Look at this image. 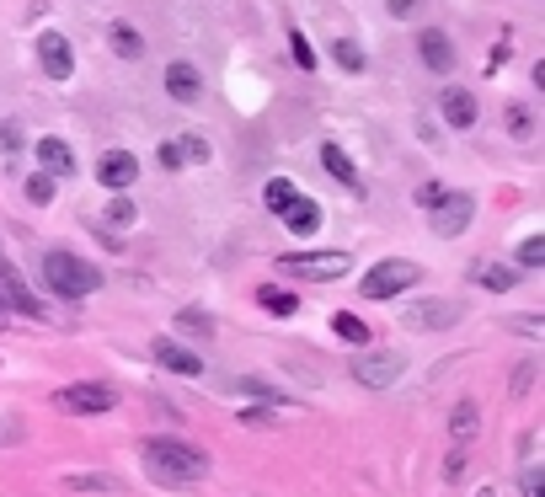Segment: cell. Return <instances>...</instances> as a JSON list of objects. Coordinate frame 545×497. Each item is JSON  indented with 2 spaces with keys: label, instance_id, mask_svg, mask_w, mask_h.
Instances as JSON below:
<instances>
[{
  "label": "cell",
  "instance_id": "22",
  "mask_svg": "<svg viewBox=\"0 0 545 497\" xmlns=\"http://www.w3.org/2000/svg\"><path fill=\"white\" fill-rule=\"evenodd\" d=\"M332 59H337L348 75H364V49H358L353 38H337V43H332Z\"/></svg>",
  "mask_w": 545,
  "mask_h": 497
},
{
  "label": "cell",
  "instance_id": "39",
  "mask_svg": "<svg viewBox=\"0 0 545 497\" xmlns=\"http://www.w3.org/2000/svg\"><path fill=\"white\" fill-rule=\"evenodd\" d=\"M524 497H540V471H529V476H524Z\"/></svg>",
  "mask_w": 545,
  "mask_h": 497
},
{
  "label": "cell",
  "instance_id": "23",
  "mask_svg": "<svg viewBox=\"0 0 545 497\" xmlns=\"http://www.w3.org/2000/svg\"><path fill=\"white\" fill-rule=\"evenodd\" d=\"M113 54H123V59H139V54H145V38H139L129 22H118V27H113Z\"/></svg>",
  "mask_w": 545,
  "mask_h": 497
},
{
  "label": "cell",
  "instance_id": "3",
  "mask_svg": "<svg viewBox=\"0 0 545 497\" xmlns=\"http://www.w3.org/2000/svg\"><path fill=\"white\" fill-rule=\"evenodd\" d=\"M417 278H423V268L417 262H407V257H385V262H375V268L364 273V294L369 300H396L401 289H412Z\"/></svg>",
  "mask_w": 545,
  "mask_h": 497
},
{
  "label": "cell",
  "instance_id": "10",
  "mask_svg": "<svg viewBox=\"0 0 545 497\" xmlns=\"http://www.w3.org/2000/svg\"><path fill=\"white\" fill-rule=\"evenodd\" d=\"M134 177H139V161H134L129 150H107V155H102V166H97V182H102V188L123 193Z\"/></svg>",
  "mask_w": 545,
  "mask_h": 497
},
{
  "label": "cell",
  "instance_id": "30",
  "mask_svg": "<svg viewBox=\"0 0 545 497\" xmlns=\"http://www.w3.org/2000/svg\"><path fill=\"white\" fill-rule=\"evenodd\" d=\"M519 262H524V268H540V262H545V236H529L519 246Z\"/></svg>",
  "mask_w": 545,
  "mask_h": 497
},
{
  "label": "cell",
  "instance_id": "20",
  "mask_svg": "<svg viewBox=\"0 0 545 497\" xmlns=\"http://www.w3.org/2000/svg\"><path fill=\"white\" fill-rule=\"evenodd\" d=\"M294 198H300V188H294V182H289V177H273V182H268V188H262V204H268L273 214H284V209L294 204Z\"/></svg>",
  "mask_w": 545,
  "mask_h": 497
},
{
  "label": "cell",
  "instance_id": "33",
  "mask_svg": "<svg viewBox=\"0 0 545 497\" xmlns=\"http://www.w3.org/2000/svg\"><path fill=\"white\" fill-rule=\"evenodd\" d=\"M241 423H252V428H273V423H278V412H268V407H246V412H241Z\"/></svg>",
  "mask_w": 545,
  "mask_h": 497
},
{
  "label": "cell",
  "instance_id": "34",
  "mask_svg": "<svg viewBox=\"0 0 545 497\" xmlns=\"http://www.w3.org/2000/svg\"><path fill=\"white\" fill-rule=\"evenodd\" d=\"M439 198H444V188H439V182H423V188H417V204H423V209H433Z\"/></svg>",
  "mask_w": 545,
  "mask_h": 497
},
{
  "label": "cell",
  "instance_id": "17",
  "mask_svg": "<svg viewBox=\"0 0 545 497\" xmlns=\"http://www.w3.org/2000/svg\"><path fill=\"white\" fill-rule=\"evenodd\" d=\"M278 220H284V225L294 230V236H316V230H321V204H310V198L300 193L284 214H278Z\"/></svg>",
  "mask_w": 545,
  "mask_h": 497
},
{
  "label": "cell",
  "instance_id": "27",
  "mask_svg": "<svg viewBox=\"0 0 545 497\" xmlns=\"http://www.w3.org/2000/svg\"><path fill=\"white\" fill-rule=\"evenodd\" d=\"M70 492H118V481L91 471V476H70Z\"/></svg>",
  "mask_w": 545,
  "mask_h": 497
},
{
  "label": "cell",
  "instance_id": "8",
  "mask_svg": "<svg viewBox=\"0 0 545 497\" xmlns=\"http://www.w3.org/2000/svg\"><path fill=\"white\" fill-rule=\"evenodd\" d=\"M38 59H43V75H49V81H70L75 75V54H70L65 33H43L38 38Z\"/></svg>",
  "mask_w": 545,
  "mask_h": 497
},
{
  "label": "cell",
  "instance_id": "38",
  "mask_svg": "<svg viewBox=\"0 0 545 497\" xmlns=\"http://www.w3.org/2000/svg\"><path fill=\"white\" fill-rule=\"evenodd\" d=\"M182 326H188V332H209V316H198V310H182Z\"/></svg>",
  "mask_w": 545,
  "mask_h": 497
},
{
  "label": "cell",
  "instance_id": "37",
  "mask_svg": "<svg viewBox=\"0 0 545 497\" xmlns=\"http://www.w3.org/2000/svg\"><path fill=\"white\" fill-rule=\"evenodd\" d=\"M22 439V423L17 417H6V423H0V444H17Z\"/></svg>",
  "mask_w": 545,
  "mask_h": 497
},
{
  "label": "cell",
  "instance_id": "9",
  "mask_svg": "<svg viewBox=\"0 0 545 497\" xmlns=\"http://www.w3.org/2000/svg\"><path fill=\"white\" fill-rule=\"evenodd\" d=\"M455 321H460V305L455 300H423V305L407 310L412 332H444V326H455Z\"/></svg>",
  "mask_w": 545,
  "mask_h": 497
},
{
  "label": "cell",
  "instance_id": "7",
  "mask_svg": "<svg viewBox=\"0 0 545 497\" xmlns=\"http://www.w3.org/2000/svg\"><path fill=\"white\" fill-rule=\"evenodd\" d=\"M433 214V230H439V236H460L465 225H471V214H476V204L465 193H444L439 204L428 209Z\"/></svg>",
  "mask_w": 545,
  "mask_h": 497
},
{
  "label": "cell",
  "instance_id": "21",
  "mask_svg": "<svg viewBox=\"0 0 545 497\" xmlns=\"http://www.w3.org/2000/svg\"><path fill=\"white\" fill-rule=\"evenodd\" d=\"M321 166H326V172H332L337 182H348V188H358V172H353V161H348V155H342L337 145H321Z\"/></svg>",
  "mask_w": 545,
  "mask_h": 497
},
{
  "label": "cell",
  "instance_id": "19",
  "mask_svg": "<svg viewBox=\"0 0 545 497\" xmlns=\"http://www.w3.org/2000/svg\"><path fill=\"white\" fill-rule=\"evenodd\" d=\"M257 305L268 310V316H294V310H300V300H294L289 289H273V284L257 289Z\"/></svg>",
  "mask_w": 545,
  "mask_h": 497
},
{
  "label": "cell",
  "instance_id": "36",
  "mask_svg": "<svg viewBox=\"0 0 545 497\" xmlns=\"http://www.w3.org/2000/svg\"><path fill=\"white\" fill-rule=\"evenodd\" d=\"M155 161H161L166 172H177V166H182V155H177V145H161V150H155Z\"/></svg>",
  "mask_w": 545,
  "mask_h": 497
},
{
  "label": "cell",
  "instance_id": "29",
  "mask_svg": "<svg viewBox=\"0 0 545 497\" xmlns=\"http://www.w3.org/2000/svg\"><path fill=\"white\" fill-rule=\"evenodd\" d=\"M27 198H33V204H49V198H54V177L33 172V177H27Z\"/></svg>",
  "mask_w": 545,
  "mask_h": 497
},
{
  "label": "cell",
  "instance_id": "1",
  "mask_svg": "<svg viewBox=\"0 0 545 497\" xmlns=\"http://www.w3.org/2000/svg\"><path fill=\"white\" fill-rule=\"evenodd\" d=\"M139 460H145V471L155 481H171V487H188V481H204L209 476V455L182 439H150L139 449Z\"/></svg>",
  "mask_w": 545,
  "mask_h": 497
},
{
  "label": "cell",
  "instance_id": "5",
  "mask_svg": "<svg viewBox=\"0 0 545 497\" xmlns=\"http://www.w3.org/2000/svg\"><path fill=\"white\" fill-rule=\"evenodd\" d=\"M278 268H284L289 278H342L348 273V252H284L278 257Z\"/></svg>",
  "mask_w": 545,
  "mask_h": 497
},
{
  "label": "cell",
  "instance_id": "16",
  "mask_svg": "<svg viewBox=\"0 0 545 497\" xmlns=\"http://www.w3.org/2000/svg\"><path fill=\"white\" fill-rule=\"evenodd\" d=\"M439 107H444V123H449V129H476V97H471V91L449 86L444 97H439Z\"/></svg>",
  "mask_w": 545,
  "mask_h": 497
},
{
  "label": "cell",
  "instance_id": "24",
  "mask_svg": "<svg viewBox=\"0 0 545 497\" xmlns=\"http://www.w3.org/2000/svg\"><path fill=\"white\" fill-rule=\"evenodd\" d=\"M332 332L342 337V343H369V326L358 321V316H348V310H342V316H332Z\"/></svg>",
  "mask_w": 545,
  "mask_h": 497
},
{
  "label": "cell",
  "instance_id": "25",
  "mask_svg": "<svg viewBox=\"0 0 545 497\" xmlns=\"http://www.w3.org/2000/svg\"><path fill=\"white\" fill-rule=\"evenodd\" d=\"M481 284H487L492 294H503V289L519 284V273H513V268H497V262H492V268H481Z\"/></svg>",
  "mask_w": 545,
  "mask_h": 497
},
{
  "label": "cell",
  "instance_id": "32",
  "mask_svg": "<svg viewBox=\"0 0 545 497\" xmlns=\"http://www.w3.org/2000/svg\"><path fill=\"white\" fill-rule=\"evenodd\" d=\"M107 220H113V225H134V204H129V198H113V204H107Z\"/></svg>",
  "mask_w": 545,
  "mask_h": 497
},
{
  "label": "cell",
  "instance_id": "35",
  "mask_svg": "<svg viewBox=\"0 0 545 497\" xmlns=\"http://www.w3.org/2000/svg\"><path fill=\"white\" fill-rule=\"evenodd\" d=\"M22 145V129L17 123H0V150H17Z\"/></svg>",
  "mask_w": 545,
  "mask_h": 497
},
{
  "label": "cell",
  "instance_id": "18",
  "mask_svg": "<svg viewBox=\"0 0 545 497\" xmlns=\"http://www.w3.org/2000/svg\"><path fill=\"white\" fill-rule=\"evenodd\" d=\"M476 428H481L476 401H460V407L449 412V439H455V444H471V439H476Z\"/></svg>",
  "mask_w": 545,
  "mask_h": 497
},
{
  "label": "cell",
  "instance_id": "14",
  "mask_svg": "<svg viewBox=\"0 0 545 497\" xmlns=\"http://www.w3.org/2000/svg\"><path fill=\"white\" fill-rule=\"evenodd\" d=\"M155 359H161V369H171V375H204V359H198L193 348L171 343V337H155Z\"/></svg>",
  "mask_w": 545,
  "mask_h": 497
},
{
  "label": "cell",
  "instance_id": "15",
  "mask_svg": "<svg viewBox=\"0 0 545 497\" xmlns=\"http://www.w3.org/2000/svg\"><path fill=\"white\" fill-rule=\"evenodd\" d=\"M0 294H6V305H17L22 316H43V305H38V294L17 278V268L11 262H0Z\"/></svg>",
  "mask_w": 545,
  "mask_h": 497
},
{
  "label": "cell",
  "instance_id": "6",
  "mask_svg": "<svg viewBox=\"0 0 545 497\" xmlns=\"http://www.w3.org/2000/svg\"><path fill=\"white\" fill-rule=\"evenodd\" d=\"M401 369H407L401 353H364V359H353V380L369 385V391H385V385H396Z\"/></svg>",
  "mask_w": 545,
  "mask_h": 497
},
{
  "label": "cell",
  "instance_id": "26",
  "mask_svg": "<svg viewBox=\"0 0 545 497\" xmlns=\"http://www.w3.org/2000/svg\"><path fill=\"white\" fill-rule=\"evenodd\" d=\"M508 134L529 139V134H535V113H529V107H508Z\"/></svg>",
  "mask_w": 545,
  "mask_h": 497
},
{
  "label": "cell",
  "instance_id": "11",
  "mask_svg": "<svg viewBox=\"0 0 545 497\" xmlns=\"http://www.w3.org/2000/svg\"><path fill=\"white\" fill-rule=\"evenodd\" d=\"M166 91H171L182 107H193L198 97H204V75H198L188 59H177V65H166Z\"/></svg>",
  "mask_w": 545,
  "mask_h": 497
},
{
  "label": "cell",
  "instance_id": "41",
  "mask_svg": "<svg viewBox=\"0 0 545 497\" xmlns=\"http://www.w3.org/2000/svg\"><path fill=\"white\" fill-rule=\"evenodd\" d=\"M0 321H6V300H0Z\"/></svg>",
  "mask_w": 545,
  "mask_h": 497
},
{
  "label": "cell",
  "instance_id": "4",
  "mask_svg": "<svg viewBox=\"0 0 545 497\" xmlns=\"http://www.w3.org/2000/svg\"><path fill=\"white\" fill-rule=\"evenodd\" d=\"M54 407H59V412H75V417H102V412L118 407V391H113V385H102V380L65 385V391L54 396Z\"/></svg>",
  "mask_w": 545,
  "mask_h": 497
},
{
  "label": "cell",
  "instance_id": "2",
  "mask_svg": "<svg viewBox=\"0 0 545 497\" xmlns=\"http://www.w3.org/2000/svg\"><path fill=\"white\" fill-rule=\"evenodd\" d=\"M43 284H49L54 294H65V300H86V294L102 289V273L75 252H49L43 257Z\"/></svg>",
  "mask_w": 545,
  "mask_h": 497
},
{
  "label": "cell",
  "instance_id": "28",
  "mask_svg": "<svg viewBox=\"0 0 545 497\" xmlns=\"http://www.w3.org/2000/svg\"><path fill=\"white\" fill-rule=\"evenodd\" d=\"M177 155H182V166H188V161H209V139H204V134H188V139L177 145Z\"/></svg>",
  "mask_w": 545,
  "mask_h": 497
},
{
  "label": "cell",
  "instance_id": "31",
  "mask_svg": "<svg viewBox=\"0 0 545 497\" xmlns=\"http://www.w3.org/2000/svg\"><path fill=\"white\" fill-rule=\"evenodd\" d=\"M289 49H294V65H300V70H316V54H310L305 33H289Z\"/></svg>",
  "mask_w": 545,
  "mask_h": 497
},
{
  "label": "cell",
  "instance_id": "12",
  "mask_svg": "<svg viewBox=\"0 0 545 497\" xmlns=\"http://www.w3.org/2000/svg\"><path fill=\"white\" fill-rule=\"evenodd\" d=\"M33 155L43 161V172H49V177H75V150H70L59 134H43Z\"/></svg>",
  "mask_w": 545,
  "mask_h": 497
},
{
  "label": "cell",
  "instance_id": "13",
  "mask_svg": "<svg viewBox=\"0 0 545 497\" xmlns=\"http://www.w3.org/2000/svg\"><path fill=\"white\" fill-rule=\"evenodd\" d=\"M417 54H423V65H428L433 75H449V70H455V49H449V38L439 33V27L417 33Z\"/></svg>",
  "mask_w": 545,
  "mask_h": 497
},
{
  "label": "cell",
  "instance_id": "40",
  "mask_svg": "<svg viewBox=\"0 0 545 497\" xmlns=\"http://www.w3.org/2000/svg\"><path fill=\"white\" fill-rule=\"evenodd\" d=\"M412 6H417V0H391V11H396V17H412Z\"/></svg>",
  "mask_w": 545,
  "mask_h": 497
}]
</instances>
